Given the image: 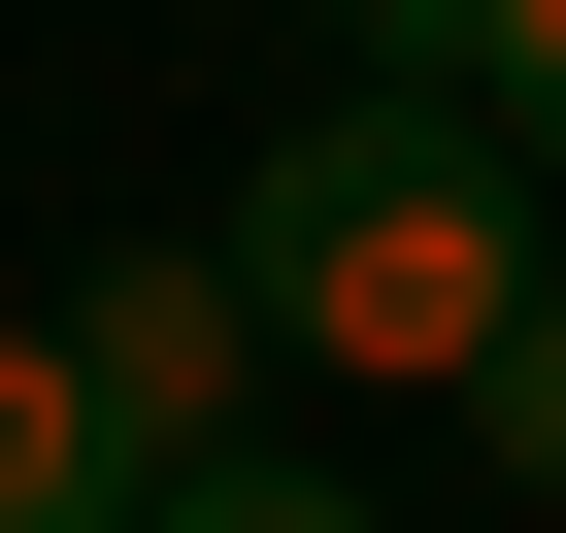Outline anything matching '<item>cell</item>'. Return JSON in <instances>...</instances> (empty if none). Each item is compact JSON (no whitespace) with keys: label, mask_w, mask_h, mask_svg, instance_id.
<instances>
[{"label":"cell","mask_w":566,"mask_h":533,"mask_svg":"<svg viewBox=\"0 0 566 533\" xmlns=\"http://www.w3.org/2000/svg\"><path fill=\"white\" fill-rule=\"evenodd\" d=\"M167 467H134V400L67 367V334H0V533H134Z\"/></svg>","instance_id":"cell-3"},{"label":"cell","mask_w":566,"mask_h":533,"mask_svg":"<svg viewBox=\"0 0 566 533\" xmlns=\"http://www.w3.org/2000/svg\"><path fill=\"white\" fill-rule=\"evenodd\" d=\"M34 334H67L101 400H134V467H233V400L301 367V334H266V266H233V233H134V266H67Z\"/></svg>","instance_id":"cell-2"},{"label":"cell","mask_w":566,"mask_h":533,"mask_svg":"<svg viewBox=\"0 0 566 533\" xmlns=\"http://www.w3.org/2000/svg\"><path fill=\"white\" fill-rule=\"evenodd\" d=\"M467 101H500V134L566 167V0H500V34H467Z\"/></svg>","instance_id":"cell-6"},{"label":"cell","mask_w":566,"mask_h":533,"mask_svg":"<svg viewBox=\"0 0 566 533\" xmlns=\"http://www.w3.org/2000/svg\"><path fill=\"white\" fill-rule=\"evenodd\" d=\"M467 467H533V500H566V266H533V334L467 367Z\"/></svg>","instance_id":"cell-4"},{"label":"cell","mask_w":566,"mask_h":533,"mask_svg":"<svg viewBox=\"0 0 566 533\" xmlns=\"http://www.w3.org/2000/svg\"><path fill=\"white\" fill-rule=\"evenodd\" d=\"M134 533H400V500H334V467H167Z\"/></svg>","instance_id":"cell-5"},{"label":"cell","mask_w":566,"mask_h":533,"mask_svg":"<svg viewBox=\"0 0 566 533\" xmlns=\"http://www.w3.org/2000/svg\"><path fill=\"white\" fill-rule=\"evenodd\" d=\"M233 266H266V334L301 367H400V400H467L500 334H533V266H566V167L500 134V101H301L233 167Z\"/></svg>","instance_id":"cell-1"}]
</instances>
